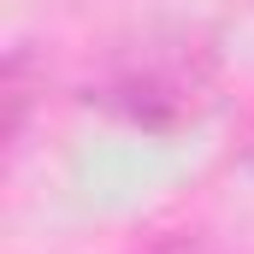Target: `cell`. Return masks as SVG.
I'll return each instance as SVG.
<instances>
[{
	"label": "cell",
	"mask_w": 254,
	"mask_h": 254,
	"mask_svg": "<svg viewBox=\"0 0 254 254\" xmlns=\"http://www.w3.org/2000/svg\"><path fill=\"white\" fill-rule=\"evenodd\" d=\"M83 107L142 136L201 130L225 107L219 36L201 24H136L113 36L83 77Z\"/></svg>",
	"instance_id": "cell-1"
},
{
	"label": "cell",
	"mask_w": 254,
	"mask_h": 254,
	"mask_svg": "<svg viewBox=\"0 0 254 254\" xmlns=\"http://www.w3.org/2000/svg\"><path fill=\"white\" fill-rule=\"evenodd\" d=\"M42 101H48V60H42L30 42H12L6 71H0V107H6V148H12V154H24Z\"/></svg>",
	"instance_id": "cell-2"
},
{
	"label": "cell",
	"mask_w": 254,
	"mask_h": 254,
	"mask_svg": "<svg viewBox=\"0 0 254 254\" xmlns=\"http://www.w3.org/2000/svg\"><path fill=\"white\" fill-rule=\"evenodd\" d=\"M130 254H219V243L207 231H195V225H166V231L142 237Z\"/></svg>",
	"instance_id": "cell-3"
},
{
	"label": "cell",
	"mask_w": 254,
	"mask_h": 254,
	"mask_svg": "<svg viewBox=\"0 0 254 254\" xmlns=\"http://www.w3.org/2000/svg\"><path fill=\"white\" fill-rule=\"evenodd\" d=\"M243 166L254 172V125H249V142H243Z\"/></svg>",
	"instance_id": "cell-4"
}]
</instances>
